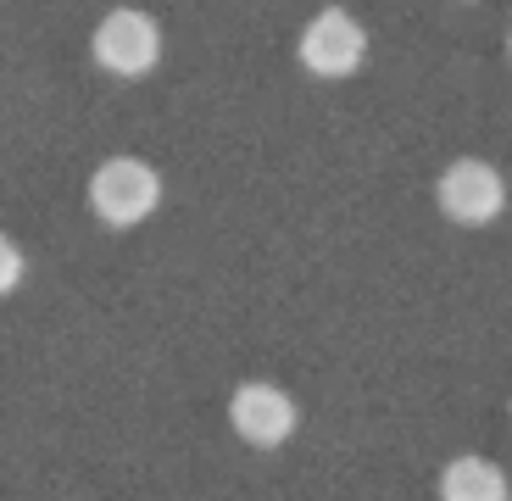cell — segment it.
<instances>
[{"label": "cell", "instance_id": "5", "mask_svg": "<svg viewBox=\"0 0 512 501\" xmlns=\"http://www.w3.org/2000/svg\"><path fill=\"white\" fill-rule=\"evenodd\" d=\"M229 424H234V435H240L245 446L273 451V446H284V440H290L295 429H301V407H295L290 390L268 385V379H251V385L234 390V401H229Z\"/></svg>", "mask_w": 512, "mask_h": 501}, {"label": "cell", "instance_id": "7", "mask_svg": "<svg viewBox=\"0 0 512 501\" xmlns=\"http://www.w3.org/2000/svg\"><path fill=\"white\" fill-rule=\"evenodd\" d=\"M23 273H28V257L17 251L12 234H0V296H12L17 284H23Z\"/></svg>", "mask_w": 512, "mask_h": 501}, {"label": "cell", "instance_id": "1", "mask_svg": "<svg viewBox=\"0 0 512 501\" xmlns=\"http://www.w3.org/2000/svg\"><path fill=\"white\" fill-rule=\"evenodd\" d=\"M162 206V173L140 156H106L90 173V212L112 229H134Z\"/></svg>", "mask_w": 512, "mask_h": 501}, {"label": "cell", "instance_id": "3", "mask_svg": "<svg viewBox=\"0 0 512 501\" xmlns=\"http://www.w3.org/2000/svg\"><path fill=\"white\" fill-rule=\"evenodd\" d=\"M295 56L312 78H351L362 62H368V28L346 12V6H323L301 39H295Z\"/></svg>", "mask_w": 512, "mask_h": 501}, {"label": "cell", "instance_id": "8", "mask_svg": "<svg viewBox=\"0 0 512 501\" xmlns=\"http://www.w3.org/2000/svg\"><path fill=\"white\" fill-rule=\"evenodd\" d=\"M507 56H512V34H507Z\"/></svg>", "mask_w": 512, "mask_h": 501}, {"label": "cell", "instance_id": "2", "mask_svg": "<svg viewBox=\"0 0 512 501\" xmlns=\"http://www.w3.org/2000/svg\"><path fill=\"white\" fill-rule=\"evenodd\" d=\"M90 56L112 78H145L162 62V28H156V17L140 12V6H117V12H106L101 23H95Z\"/></svg>", "mask_w": 512, "mask_h": 501}, {"label": "cell", "instance_id": "6", "mask_svg": "<svg viewBox=\"0 0 512 501\" xmlns=\"http://www.w3.org/2000/svg\"><path fill=\"white\" fill-rule=\"evenodd\" d=\"M440 501H512V485L485 457H451L440 468Z\"/></svg>", "mask_w": 512, "mask_h": 501}, {"label": "cell", "instance_id": "4", "mask_svg": "<svg viewBox=\"0 0 512 501\" xmlns=\"http://www.w3.org/2000/svg\"><path fill=\"white\" fill-rule=\"evenodd\" d=\"M435 201L451 223L485 229V223H496L501 212H507V179H501L490 162H479V156H457V162L435 179Z\"/></svg>", "mask_w": 512, "mask_h": 501}]
</instances>
